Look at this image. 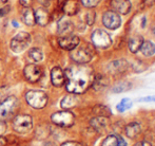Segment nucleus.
I'll return each mask as SVG.
<instances>
[{
	"instance_id": "obj_1",
	"label": "nucleus",
	"mask_w": 155,
	"mask_h": 146,
	"mask_svg": "<svg viewBox=\"0 0 155 146\" xmlns=\"http://www.w3.org/2000/svg\"><path fill=\"white\" fill-rule=\"evenodd\" d=\"M65 89L69 93L82 94L88 90L95 78V74L91 67L87 65L76 64L64 71Z\"/></svg>"
},
{
	"instance_id": "obj_2",
	"label": "nucleus",
	"mask_w": 155,
	"mask_h": 146,
	"mask_svg": "<svg viewBox=\"0 0 155 146\" xmlns=\"http://www.w3.org/2000/svg\"><path fill=\"white\" fill-rule=\"evenodd\" d=\"M34 127L33 117L27 113H20L14 117L12 121V128L18 134H27L32 131Z\"/></svg>"
},
{
	"instance_id": "obj_3",
	"label": "nucleus",
	"mask_w": 155,
	"mask_h": 146,
	"mask_svg": "<svg viewBox=\"0 0 155 146\" xmlns=\"http://www.w3.org/2000/svg\"><path fill=\"white\" fill-rule=\"evenodd\" d=\"M25 102L34 109H43L49 102L48 94L41 90H29L25 94Z\"/></svg>"
},
{
	"instance_id": "obj_4",
	"label": "nucleus",
	"mask_w": 155,
	"mask_h": 146,
	"mask_svg": "<svg viewBox=\"0 0 155 146\" xmlns=\"http://www.w3.org/2000/svg\"><path fill=\"white\" fill-rule=\"evenodd\" d=\"M70 56L73 59V62H75L76 64L86 65L88 63H90L91 59L93 58V50L88 45H78L75 49H73L71 51Z\"/></svg>"
},
{
	"instance_id": "obj_5",
	"label": "nucleus",
	"mask_w": 155,
	"mask_h": 146,
	"mask_svg": "<svg viewBox=\"0 0 155 146\" xmlns=\"http://www.w3.org/2000/svg\"><path fill=\"white\" fill-rule=\"evenodd\" d=\"M51 122L56 126L68 128L75 124V115L70 110L62 109L61 111H56L51 114Z\"/></svg>"
},
{
	"instance_id": "obj_6",
	"label": "nucleus",
	"mask_w": 155,
	"mask_h": 146,
	"mask_svg": "<svg viewBox=\"0 0 155 146\" xmlns=\"http://www.w3.org/2000/svg\"><path fill=\"white\" fill-rule=\"evenodd\" d=\"M18 106V100L13 95H8L0 103V121H5L13 117Z\"/></svg>"
},
{
	"instance_id": "obj_7",
	"label": "nucleus",
	"mask_w": 155,
	"mask_h": 146,
	"mask_svg": "<svg viewBox=\"0 0 155 146\" xmlns=\"http://www.w3.org/2000/svg\"><path fill=\"white\" fill-rule=\"evenodd\" d=\"M31 42V36L27 32H19L11 40V50L14 53H21L25 51Z\"/></svg>"
},
{
	"instance_id": "obj_8",
	"label": "nucleus",
	"mask_w": 155,
	"mask_h": 146,
	"mask_svg": "<svg viewBox=\"0 0 155 146\" xmlns=\"http://www.w3.org/2000/svg\"><path fill=\"white\" fill-rule=\"evenodd\" d=\"M91 40L93 45L98 49H107L112 45L111 36L101 29H97L93 32L91 35Z\"/></svg>"
},
{
	"instance_id": "obj_9",
	"label": "nucleus",
	"mask_w": 155,
	"mask_h": 146,
	"mask_svg": "<svg viewBox=\"0 0 155 146\" xmlns=\"http://www.w3.org/2000/svg\"><path fill=\"white\" fill-rule=\"evenodd\" d=\"M102 23L107 29L116 30L120 27L121 18L118 13H116L115 11H107L102 15Z\"/></svg>"
},
{
	"instance_id": "obj_10",
	"label": "nucleus",
	"mask_w": 155,
	"mask_h": 146,
	"mask_svg": "<svg viewBox=\"0 0 155 146\" xmlns=\"http://www.w3.org/2000/svg\"><path fill=\"white\" fill-rule=\"evenodd\" d=\"M42 69L36 64H29L23 69V75L25 78L29 83H37L42 76Z\"/></svg>"
},
{
	"instance_id": "obj_11",
	"label": "nucleus",
	"mask_w": 155,
	"mask_h": 146,
	"mask_svg": "<svg viewBox=\"0 0 155 146\" xmlns=\"http://www.w3.org/2000/svg\"><path fill=\"white\" fill-rule=\"evenodd\" d=\"M80 43V39L78 36L76 35H65V36H60V38L58 39V45L59 47L63 50L67 51H72L73 49H75L78 45Z\"/></svg>"
},
{
	"instance_id": "obj_12",
	"label": "nucleus",
	"mask_w": 155,
	"mask_h": 146,
	"mask_svg": "<svg viewBox=\"0 0 155 146\" xmlns=\"http://www.w3.org/2000/svg\"><path fill=\"white\" fill-rule=\"evenodd\" d=\"M51 76V83L54 87H62L65 83L64 71L60 67H54L50 73Z\"/></svg>"
},
{
	"instance_id": "obj_13",
	"label": "nucleus",
	"mask_w": 155,
	"mask_h": 146,
	"mask_svg": "<svg viewBox=\"0 0 155 146\" xmlns=\"http://www.w3.org/2000/svg\"><path fill=\"white\" fill-rule=\"evenodd\" d=\"M128 67H129L128 62L126 59H124V58H120V59H116L111 62L108 66V70L111 74H114L115 75V74L124 73L128 69Z\"/></svg>"
},
{
	"instance_id": "obj_14",
	"label": "nucleus",
	"mask_w": 155,
	"mask_h": 146,
	"mask_svg": "<svg viewBox=\"0 0 155 146\" xmlns=\"http://www.w3.org/2000/svg\"><path fill=\"white\" fill-rule=\"evenodd\" d=\"M111 6L113 11L123 15L129 14L131 11V2L129 0H111Z\"/></svg>"
},
{
	"instance_id": "obj_15",
	"label": "nucleus",
	"mask_w": 155,
	"mask_h": 146,
	"mask_svg": "<svg viewBox=\"0 0 155 146\" xmlns=\"http://www.w3.org/2000/svg\"><path fill=\"white\" fill-rule=\"evenodd\" d=\"M73 30H74V25L70 19L64 18V17L59 19L57 25V32L60 36L70 35V34H72Z\"/></svg>"
},
{
	"instance_id": "obj_16",
	"label": "nucleus",
	"mask_w": 155,
	"mask_h": 146,
	"mask_svg": "<svg viewBox=\"0 0 155 146\" xmlns=\"http://www.w3.org/2000/svg\"><path fill=\"white\" fill-rule=\"evenodd\" d=\"M34 15H35V22L38 23L41 27H45L50 22V20H51L50 13L45 8H37L36 11H34Z\"/></svg>"
},
{
	"instance_id": "obj_17",
	"label": "nucleus",
	"mask_w": 155,
	"mask_h": 146,
	"mask_svg": "<svg viewBox=\"0 0 155 146\" xmlns=\"http://www.w3.org/2000/svg\"><path fill=\"white\" fill-rule=\"evenodd\" d=\"M90 125L96 131H104L109 125V120L107 117H98L96 115L95 117L91 119Z\"/></svg>"
},
{
	"instance_id": "obj_18",
	"label": "nucleus",
	"mask_w": 155,
	"mask_h": 146,
	"mask_svg": "<svg viewBox=\"0 0 155 146\" xmlns=\"http://www.w3.org/2000/svg\"><path fill=\"white\" fill-rule=\"evenodd\" d=\"M61 8L68 16H74L79 12L80 4L77 0H67L61 6Z\"/></svg>"
},
{
	"instance_id": "obj_19",
	"label": "nucleus",
	"mask_w": 155,
	"mask_h": 146,
	"mask_svg": "<svg viewBox=\"0 0 155 146\" xmlns=\"http://www.w3.org/2000/svg\"><path fill=\"white\" fill-rule=\"evenodd\" d=\"M141 132V126L138 122H131L124 127V134L128 138L135 139Z\"/></svg>"
},
{
	"instance_id": "obj_20",
	"label": "nucleus",
	"mask_w": 155,
	"mask_h": 146,
	"mask_svg": "<svg viewBox=\"0 0 155 146\" xmlns=\"http://www.w3.org/2000/svg\"><path fill=\"white\" fill-rule=\"evenodd\" d=\"M77 104H78V100H77V97H76V95L73 94V93H70V94L65 95L61 100V102H60V107H61L62 109L70 110V109H72V108L76 107Z\"/></svg>"
},
{
	"instance_id": "obj_21",
	"label": "nucleus",
	"mask_w": 155,
	"mask_h": 146,
	"mask_svg": "<svg viewBox=\"0 0 155 146\" xmlns=\"http://www.w3.org/2000/svg\"><path fill=\"white\" fill-rule=\"evenodd\" d=\"M143 42V36L137 35V34L136 35H133L130 39H129V42H128L129 50H130L132 53H137V52L140 50Z\"/></svg>"
},
{
	"instance_id": "obj_22",
	"label": "nucleus",
	"mask_w": 155,
	"mask_h": 146,
	"mask_svg": "<svg viewBox=\"0 0 155 146\" xmlns=\"http://www.w3.org/2000/svg\"><path fill=\"white\" fill-rule=\"evenodd\" d=\"M21 19H22L25 25H29V27H33L35 25L34 11L30 8H25V10L21 13Z\"/></svg>"
},
{
	"instance_id": "obj_23",
	"label": "nucleus",
	"mask_w": 155,
	"mask_h": 146,
	"mask_svg": "<svg viewBox=\"0 0 155 146\" xmlns=\"http://www.w3.org/2000/svg\"><path fill=\"white\" fill-rule=\"evenodd\" d=\"M140 51L146 57H151L155 54V45L151 40H143V45H141Z\"/></svg>"
},
{
	"instance_id": "obj_24",
	"label": "nucleus",
	"mask_w": 155,
	"mask_h": 146,
	"mask_svg": "<svg viewBox=\"0 0 155 146\" xmlns=\"http://www.w3.org/2000/svg\"><path fill=\"white\" fill-rule=\"evenodd\" d=\"M28 57L33 64H36V63H40L43 59V53L39 48H33L28 52Z\"/></svg>"
},
{
	"instance_id": "obj_25",
	"label": "nucleus",
	"mask_w": 155,
	"mask_h": 146,
	"mask_svg": "<svg viewBox=\"0 0 155 146\" xmlns=\"http://www.w3.org/2000/svg\"><path fill=\"white\" fill-rule=\"evenodd\" d=\"M93 113L96 115H98V117H109L111 114H112V112H111V109L108 107V106L106 105H95L93 108Z\"/></svg>"
},
{
	"instance_id": "obj_26",
	"label": "nucleus",
	"mask_w": 155,
	"mask_h": 146,
	"mask_svg": "<svg viewBox=\"0 0 155 146\" xmlns=\"http://www.w3.org/2000/svg\"><path fill=\"white\" fill-rule=\"evenodd\" d=\"M132 88V84L128 80H123V82H119L117 84L114 85L112 91L114 93H121V92H126V91H129Z\"/></svg>"
},
{
	"instance_id": "obj_27",
	"label": "nucleus",
	"mask_w": 155,
	"mask_h": 146,
	"mask_svg": "<svg viewBox=\"0 0 155 146\" xmlns=\"http://www.w3.org/2000/svg\"><path fill=\"white\" fill-rule=\"evenodd\" d=\"M107 85H108V82H107L106 78L101 75H98V76H95V78H94L92 87L95 90H102L104 88H106Z\"/></svg>"
},
{
	"instance_id": "obj_28",
	"label": "nucleus",
	"mask_w": 155,
	"mask_h": 146,
	"mask_svg": "<svg viewBox=\"0 0 155 146\" xmlns=\"http://www.w3.org/2000/svg\"><path fill=\"white\" fill-rule=\"evenodd\" d=\"M132 105H133V103L130 99H124L120 101V103L117 104L116 109L117 111H119V112H124V111L130 109V108L132 107Z\"/></svg>"
},
{
	"instance_id": "obj_29",
	"label": "nucleus",
	"mask_w": 155,
	"mask_h": 146,
	"mask_svg": "<svg viewBox=\"0 0 155 146\" xmlns=\"http://www.w3.org/2000/svg\"><path fill=\"white\" fill-rule=\"evenodd\" d=\"M100 146H118V137L110 134L102 141Z\"/></svg>"
},
{
	"instance_id": "obj_30",
	"label": "nucleus",
	"mask_w": 155,
	"mask_h": 146,
	"mask_svg": "<svg viewBox=\"0 0 155 146\" xmlns=\"http://www.w3.org/2000/svg\"><path fill=\"white\" fill-rule=\"evenodd\" d=\"M95 21V12L92 10L88 11L86 14V22L88 25H92Z\"/></svg>"
},
{
	"instance_id": "obj_31",
	"label": "nucleus",
	"mask_w": 155,
	"mask_h": 146,
	"mask_svg": "<svg viewBox=\"0 0 155 146\" xmlns=\"http://www.w3.org/2000/svg\"><path fill=\"white\" fill-rule=\"evenodd\" d=\"M99 2H100V0H81L82 5L86 6V8H95Z\"/></svg>"
},
{
	"instance_id": "obj_32",
	"label": "nucleus",
	"mask_w": 155,
	"mask_h": 146,
	"mask_svg": "<svg viewBox=\"0 0 155 146\" xmlns=\"http://www.w3.org/2000/svg\"><path fill=\"white\" fill-rule=\"evenodd\" d=\"M138 102H141V103H155V95L140 97V99H138Z\"/></svg>"
},
{
	"instance_id": "obj_33",
	"label": "nucleus",
	"mask_w": 155,
	"mask_h": 146,
	"mask_svg": "<svg viewBox=\"0 0 155 146\" xmlns=\"http://www.w3.org/2000/svg\"><path fill=\"white\" fill-rule=\"evenodd\" d=\"M60 146H84L81 142H77V141H65Z\"/></svg>"
},
{
	"instance_id": "obj_34",
	"label": "nucleus",
	"mask_w": 155,
	"mask_h": 146,
	"mask_svg": "<svg viewBox=\"0 0 155 146\" xmlns=\"http://www.w3.org/2000/svg\"><path fill=\"white\" fill-rule=\"evenodd\" d=\"M8 87H2V88H0V101H1V100L3 101L5 97H8Z\"/></svg>"
},
{
	"instance_id": "obj_35",
	"label": "nucleus",
	"mask_w": 155,
	"mask_h": 146,
	"mask_svg": "<svg viewBox=\"0 0 155 146\" xmlns=\"http://www.w3.org/2000/svg\"><path fill=\"white\" fill-rule=\"evenodd\" d=\"M6 129H8V126H6L5 121H0V137L5 134Z\"/></svg>"
},
{
	"instance_id": "obj_36",
	"label": "nucleus",
	"mask_w": 155,
	"mask_h": 146,
	"mask_svg": "<svg viewBox=\"0 0 155 146\" xmlns=\"http://www.w3.org/2000/svg\"><path fill=\"white\" fill-rule=\"evenodd\" d=\"M33 1H34V0H19L20 4L22 6H25V8H30V6L32 5Z\"/></svg>"
},
{
	"instance_id": "obj_37",
	"label": "nucleus",
	"mask_w": 155,
	"mask_h": 146,
	"mask_svg": "<svg viewBox=\"0 0 155 146\" xmlns=\"http://www.w3.org/2000/svg\"><path fill=\"white\" fill-rule=\"evenodd\" d=\"M134 146H152V144L148 141H139Z\"/></svg>"
},
{
	"instance_id": "obj_38",
	"label": "nucleus",
	"mask_w": 155,
	"mask_h": 146,
	"mask_svg": "<svg viewBox=\"0 0 155 146\" xmlns=\"http://www.w3.org/2000/svg\"><path fill=\"white\" fill-rule=\"evenodd\" d=\"M143 3L147 6H153L155 5V0H143Z\"/></svg>"
},
{
	"instance_id": "obj_39",
	"label": "nucleus",
	"mask_w": 155,
	"mask_h": 146,
	"mask_svg": "<svg viewBox=\"0 0 155 146\" xmlns=\"http://www.w3.org/2000/svg\"><path fill=\"white\" fill-rule=\"evenodd\" d=\"M8 142H6V138L3 136L0 137V146H6Z\"/></svg>"
},
{
	"instance_id": "obj_40",
	"label": "nucleus",
	"mask_w": 155,
	"mask_h": 146,
	"mask_svg": "<svg viewBox=\"0 0 155 146\" xmlns=\"http://www.w3.org/2000/svg\"><path fill=\"white\" fill-rule=\"evenodd\" d=\"M8 10H10L8 8H0V17L4 16V15L8 12Z\"/></svg>"
},
{
	"instance_id": "obj_41",
	"label": "nucleus",
	"mask_w": 155,
	"mask_h": 146,
	"mask_svg": "<svg viewBox=\"0 0 155 146\" xmlns=\"http://www.w3.org/2000/svg\"><path fill=\"white\" fill-rule=\"evenodd\" d=\"M118 146H127V142L124 140V139L119 138L118 137Z\"/></svg>"
},
{
	"instance_id": "obj_42",
	"label": "nucleus",
	"mask_w": 155,
	"mask_h": 146,
	"mask_svg": "<svg viewBox=\"0 0 155 146\" xmlns=\"http://www.w3.org/2000/svg\"><path fill=\"white\" fill-rule=\"evenodd\" d=\"M65 1H67V0H58V5H59L60 8H61L63 4H64V2H65Z\"/></svg>"
},
{
	"instance_id": "obj_43",
	"label": "nucleus",
	"mask_w": 155,
	"mask_h": 146,
	"mask_svg": "<svg viewBox=\"0 0 155 146\" xmlns=\"http://www.w3.org/2000/svg\"><path fill=\"white\" fill-rule=\"evenodd\" d=\"M45 146H57V145H56L54 142H48V143H45Z\"/></svg>"
},
{
	"instance_id": "obj_44",
	"label": "nucleus",
	"mask_w": 155,
	"mask_h": 146,
	"mask_svg": "<svg viewBox=\"0 0 155 146\" xmlns=\"http://www.w3.org/2000/svg\"><path fill=\"white\" fill-rule=\"evenodd\" d=\"M12 25H14V28H18V27H19L18 22H16V21H13V22H12Z\"/></svg>"
},
{
	"instance_id": "obj_45",
	"label": "nucleus",
	"mask_w": 155,
	"mask_h": 146,
	"mask_svg": "<svg viewBox=\"0 0 155 146\" xmlns=\"http://www.w3.org/2000/svg\"><path fill=\"white\" fill-rule=\"evenodd\" d=\"M8 1V0H0V5H1V4H5Z\"/></svg>"
}]
</instances>
